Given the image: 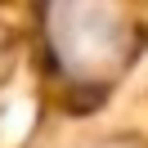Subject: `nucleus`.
Returning <instances> with one entry per match:
<instances>
[{"instance_id": "f257e3e1", "label": "nucleus", "mask_w": 148, "mask_h": 148, "mask_svg": "<svg viewBox=\"0 0 148 148\" xmlns=\"http://www.w3.org/2000/svg\"><path fill=\"white\" fill-rule=\"evenodd\" d=\"M49 45L67 76L94 81L121 67L130 49V27L121 9H108V5H63L49 14Z\"/></svg>"}, {"instance_id": "f03ea898", "label": "nucleus", "mask_w": 148, "mask_h": 148, "mask_svg": "<svg viewBox=\"0 0 148 148\" xmlns=\"http://www.w3.org/2000/svg\"><path fill=\"white\" fill-rule=\"evenodd\" d=\"M94 148H126V144H94Z\"/></svg>"}]
</instances>
